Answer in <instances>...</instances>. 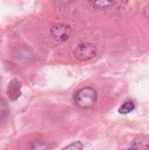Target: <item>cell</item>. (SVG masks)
<instances>
[{"instance_id":"1","label":"cell","mask_w":149,"mask_h":150,"mask_svg":"<svg viewBox=\"0 0 149 150\" xmlns=\"http://www.w3.org/2000/svg\"><path fill=\"white\" fill-rule=\"evenodd\" d=\"M97 91L91 87H84L79 90L75 95V103L82 109L91 108L97 102Z\"/></svg>"},{"instance_id":"2","label":"cell","mask_w":149,"mask_h":150,"mask_svg":"<svg viewBox=\"0 0 149 150\" xmlns=\"http://www.w3.org/2000/svg\"><path fill=\"white\" fill-rule=\"evenodd\" d=\"M97 49L92 43H82L79 44L74 50V54L79 61L91 60L97 55Z\"/></svg>"},{"instance_id":"3","label":"cell","mask_w":149,"mask_h":150,"mask_svg":"<svg viewBox=\"0 0 149 150\" xmlns=\"http://www.w3.org/2000/svg\"><path fill=\"white\" fill-rule=\"evenodd\" d=\"M71 28L66 24H56L51 28V35L58 41H66L69 39Z\"/></svg>"},{"instance_id":"4","label":"cell","mask_w":149,"mask_h":150,"mask_svg":"<svg viewBox=\"0 0 149 150\" xmlns=\"http://www.w3.org/2000/svg\"><path fill=\"white\" fill-rule=\"evenodd\" d=\"M22 84L18 79H12L7 87V96L11 101H16L21 96Z\"/></svg>"},{"instance_id":"5","label":"cell","mask_w":149,"mask_h":150,"mask_svg":"<svg viewBox=\"0 0 149 150\" xmlns=\"http://www.w3.org/2000/svg\"><path fill=\"white\" fill-rule=\"evenodd\" d=\"M132 149H149V135H139L133 142Z\"/></svg>"},{"instance_id":"6","label":"cell","mask_w":149,"mask_h":150,"mask_svg":"<svg viewBox=\"0 0 149 150\" xmlns=\"http://www.w3.org/2000/svg\"><path fill=\"white\" fill-rule=\"evenodd\" d=\"M89 2L96 9H106L113 4L114 0H89Z\"/></svg>"},{"instance_id":"7","label":"cell","mask_w":149,"mask_h":150,"mask_svg":"<svg viewBox=\"0 0 149 150\" xmlns=\"http://www.w3.org/2000/svg\"><path fill=\"white\" fill-rule=\"evenodd\" d=\"M135 108V105L133 101H127L126 103H124L119 109V112L120 114H128L131 112H133Z\"/></svg>"},{"instance_id":"8","label":"cell","mask_w":149,"mask_h":150,"mask_svg":"<svg viewBox=\"0 0 149 150\" xmlns=\"http://www.w3.org/2000/svg\"><path fill=\"white\" fill-rule=\"evenodd\" d=\"M9 114V108L8 105L4 101L0 98V121L4 120Z\"/></svg>"},{"instance_id":"9","label":"cell","mask_w":149,"mask_h":150,"mask_svg":"<svg viewBox=\"0 0 149 150\" xmlns=\"http://www.w3.org/2000/svg\"><path fill=\"white\" fill-rule=\"evenodd\" d=\"M83 145L80 142H73L70 145L67 146L65 148V149H73V150H81L83 149Z\"/></svg>"},{"instance_id":"10","label":"cell","mask_w":149,"mask_h":150,"mask_svg":"<svg viewBox=\"0 0 149 150\" xmlns=\"http://www.w3.org/2000/svg\"><path fill=\"white\" fill-rule=\"evenodd\" d=\"M143 15L145 16L146 18L149 19V3L144 7V10H143Z\"/></svg>"}]
</instances>
